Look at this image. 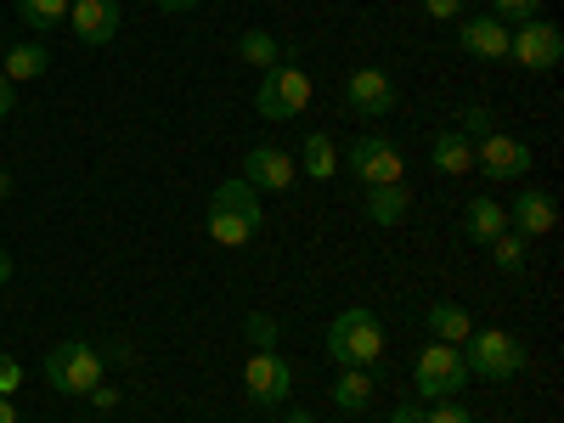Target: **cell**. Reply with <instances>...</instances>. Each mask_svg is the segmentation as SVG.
Listing matches in <instances>:
<instances>
[{
    "instance_id": "1",
    "label": "cell",
    "mask_w": 564,
    "mask_h": 423,
    "mask_svg": "<svg viewBox=\"0 0 564 423\" xmlns=\"http://www.w3.org/2000/svg\"><path fill=\"white\" fill-rule=\"evenodd\" d=\"M260 226H265V209H260V193L243 181V175H231L215 186V198H209V215H204V231H209V243L215 249H243L260 238Z\"/></svg>"
},
{
    "instance_id": "2",
    "label": "cell",
    "mask_w": 564,
    "mask_h": 423,
    "mask_svg": "<svg viewBox=\"0 0 564 423\" xmlns=\"http://www.w3.org/2000/svg\"><path fill=\"white\" fill-rule=\"evenodd\" d=\"M327 356L339 367H379L384 361V322L372 305H345L327 322Z\"/></svg>"
},
{
    "instance_id": "3",
    "label": "cell",
    "mask_w": 564,
    "mask_h": 423,
    "mask_svg": "<svg viewBox=\"0 0 564 423\" xmlns=\"http://www.w3.org/2000/svg\"><path fill=\"white\" fill-rule=\"evenodd\" d=\"M457 350H463V361H468V379H491V384L520 379L525 361H531L525 339L508 334V327H475V334H468Z\"/></svg>"
},
{
    "instance_id": "4",
    "label": "cell",
    "mask_w": 564,
    "mask_h": 423,
    "mask_svg": "<svg viewBox=\"0 0 564 423\" xmlns=\"http://www.w3.org/2000/svg\"><path fill=\"white\" fill-rule=\"evenodd\" d=\"M102 367H108V356L97 345L63 339L57 350H45V384H52L57 395H85V390L102 384Z\"/></svg>"
},
{
    "instance_id": "5",
    "label": "cell",
    "mask_w": 564,
    "mask_h": 423,
    "mask_svg": "<svg viewBox=\"0 0 564 423\" xmlns=\"http://www.w3.org/2000/svg\"><path fill=\"white\" fill-rule=\"evenodd\" d=\"M412 384H417V401H452V395H463V384H468V361H463V350L430 339V345L417 350Z\"/></svg>"
},
{
    "instance_id": "6",
    "label": "cell",
    "mask_w": 564,
    "mask_h": 423,
    "mask_svg": "<svg viewBox=\"0 0 564 423\" xmlns=\"http://www.w3.org/2000/svg\"><path fill=\"white\" fill-rule=\"evenodd\" d=\"M254 108L260 119H276V124H289L311 108V74L294 68V63H276L260 74V90H254Z\"/></svg>"
},
{
    "instance_id": "7",
    "label": "cell",
    "mask_w": 564,
    "mask_h": 423,
    "mask_svg": "<svg viewBox=\"0 0 564 423\" xmlns=\"http://www.w3.org/2000/svg\"><path fill=\"white\" fill-rule=\"evenodd\" d=\"M508 57L520 63V68H558V57H564L558 23H547V18L513 23V29H508Z\"/></svg>"
},
{
    "instance_id": "8",
    "label": "cell",
    "mask_w": 564,
    "mask_h": 423,
    "mask_svg": "<svg viewBox=\"0 0 564 423\" xmlns=\"http://www.w3.org/2000/svg\"><path fill=\"white\" fill-rule=\"evenodd\" d=\"M243 390H249L254 406H282V401L294 395V367H289V356H282V350H254L249 367H243Z\"/></svg>"
},
{
    "instance_id": "9",
    "label": "cell",
    "mask_w": 564,
    "mask_h": 423,
    "mask_svg": "<svg viewBox=\"0 0 564 423\" xmlns=\"http://www.w3.org/2000/svg\"><path fill=\"white\" fill-rule=\"evenodd\" d=\"M401 102V90H395V74L390 68H356L345 79V108L361 113V119H390Z\"/></svg>"
},
{
    "instance_id": "10",
    "label": "cell",
    "mask_w": 564,
    "mask_h": 423,
    "mask_svg": "<svg viewBox=\"0 0 564 423\" xmlns=\"http://www.w3.org/2000/svg\"><path fill=\"white\" fill-rule=\"evenodd\" d=\"M475 170H480L486 181H520V175L531 170V141L508 135V130L480 135V141H475Z\"/></svg>"
},
{
    "instance_id": "11",
    "label": "cell",
    "mask_w": 564,
    "mask_h": 423,
    "mask_svg": "<svg viewBox=\"0 0 564 423\" xmlns=\"http://www.w3.org/2000/svg\"><path fill=\"white\" fill-rule=\"evenodd\" d=\"M401 170H406V159L395 153V141H384V135H356L350 141V175L361 186H390V181H401Z\"/></svg>"
},
{
    "instance_id": "12",
    "label": "cell",
    "mask_w": 564,
    "mask_h": 423,
    "mask_svg": "<svg viewBox=\"0 0 564 423\" xmlns=\"http://www.w3.org/2000/svg\"><path fill=\"white\" fill-rule=\"evenodd\" d=\"M68 23H74L79 45H113L119 29H124V7L119 0H74Z\"/></svg>"
},
{
    "instance_id": "13",
    "label": "cell",
    "mask_w": 564,
    "mask_h": 423,
    "mask_svg": "<svg viewBox=\"0 0 564 423\" xmlns=\"http://www.w3.org/2000/svg\"><path fill=\"white\" fill-rule=\"evenodd\" d=\"M294 175H300V170H294V153L271 148V141H260V148L243 153V181L254 186V193H289Z\"/></svg>"
},
{
    "instance_id": "14",
    "label": "cell",
    "mask_w": 564,
    "mask_h": 423,
    "mask_svg": "<svg viewBox=\"0 0 564 423\" xmlns=\"http://www.w3.org/2000/svg\"><path fill=\"white\" fill-rule=\"evenodd\" d=\"M553 226H558L553 193H542V186H525V193L513 198V209H508V231H520V238H547Z\"/></svg>"
},
{
    "instance_id": "15",
    "label": "cell",
    "mask_w": 564,
    "mask_h": 423,
    "mask_svg": "<svg viewBox=\"0 0 564 423\" xmlns=\"http://www.w3.org/2000/svg\"><path fill=\"white\" fill-rule=\"evenodd\" d=\"M457 52L480 57V63L508 57V23H497L491 12H480V18H463V23H457Z\"/></svg>"
},
{
    "instance_id": "16",
    "label": "cell",
    "mask_w": 564,
    "mask_h": 423,
    "mask_svg": "<svg viewBox=\"0 0 564 423\" xmlns=\"http://www.w3.org/2000/svg\"><path fill=\"white\" fill-rule=\"evenodd\" d=\"M367 220L372 226H401L412 215V193H406V181H390V186H367V198H361Z\"/></svg>"
},
{
    "instance_id": "17",
    "label": "cell",
    "mask_w": 564,
    "mask_h": 423,
    "mask_svg": "<svg viewBox=\"0 0 564 423\" xmlns=\"http://www.w3.org/2000/svg\"><path fill=\"white\" fill-rule=\"evenodd\" d=\"M430 164L441 170V175H468L475 170V141H468L463 130H435V141H430Z\"/></svg>"
},
{
    "instance_id": "18",
    "label": "cell",
    "mask_w": 564,
    "mask_h": 423,
    "mask_svg": "<svg viewBox=\"0 0 564 423\" xmlns=\"http://www.w3.org/2000/svg\"><path fill=\"white\" fill-rule=\"evenodd\" d=\"M502 231H508V209H502L497 198H475V204L463 209V238H468V243L486 249V243L502 238Z\"/></svg>"
},
{
    "instance_id": "19",
    "label": "cell",
    "mask_w": 564,
    "mask_h": 423,
    "mask_svg": "<svg viewBox=\"0 0 564 423\" xmlns=\"http://www.w3.org/2000/svg\"><path fill=\"white\" fill-rule=\"evenodd\" d=\"M45 68H52V52H45L40 40H12L7 52H0V74H7L12 85H23V79H40Z\"/></svg>"
},
{
    "instance_id": "20",
    "label": "cell",
    "mask_w": 564,
    "mask_h": 423,
    "mask_svg": "<svg viewBox=\"0 0 564 423\" xmlns=\"http://www.w3.org/2000/svg\"><path fill=\"white\" fill-rule=\"evenodd\" d=\"M372 395H379V384H372V367H339V379H334V406H339V412H367Z\"/></svg>"
},
{
    "instance_id": "21",
    "label": "cell",
    "mask_w": 564,
    "mask_h": 423,
    "mask_svg": "<svg viewBox=\"0 0 564 423\" xmlns=\"http://www.w3.org/2000/svg\"><path fill=\"white\" fill-rule=\"evenodd\" d=\"M430 334L441 339V345H463L468 334H475V316H468V305H452V300H441V305H430Z\"/></svg>"
},
{
    "instance_id": "22",
    "label": "cell",
    "mask_w": 564,
    "mask_h": 423,
    "mask_svg": "<svg viewBox=\"0 0 564 423\" xmlns=\"http://www.w3.org/2000/svg\"><path fill=\"white\" fill-rule=\"evenodd\" d=\"M305 175L311 181H334L339 175V148H334V135H327V130L305 135Z\"/></svg>"
},
{
    "instance_id": "23",
    "label": "cell",
    "mask_w": 564,
    "mask_h": 423,
    "mask_svg": "<svg viewBox=\"0 0 564 423\" xmlns=\"http://www.w3.org/2000/svg\"><path fill=\"white\" fill-rule=\"evenodd\" d=\"M238 57H243L249 68H260V74H265V68H276V63H282V45H276V34H271V29H243V34H238Z\"/></svg>"
},
{
    "instance_id": "24",
    "label": "cell",
    "mask_w": 564,
    "mask_h": 423,
    "mask_svg": "<svg viewBox=\"0 0 564 423\" xmlns=\"http://www.w3.org/2000/svg\"><path fill=\"white\" fill-rule=\"evenodd\" d=\"M18 18L34 34H52V29L68 23V0H18Z\"/></svg>"
},
{
    "instance_id": "25",
    "label": "cell",
    "mask_w": 564,
    "mask_h": 423,
    "mask_svg": "<svg viewBox=\"0 0 564 423\" xmlns=\"http://www.w3.org/2000/svg\"><path fill=\"white\" fill-rule=\"evenodd\" d=\"M491 249V260H497V271H508V276H520L525 271V260H531V238H520V231H502L497 243H486Z\"/></svg>"
},
{
    "instance_id": "26",
    "label": "cell",
    "mask_w": 564,
    "mask_h": 423,
    "mask_svg": "<svg viewBox=\"0 0 564 423\" xmlns=\"http://www.w3.org/2000/svg\"><path fill=\"white\" fill-rule=\"evenodd\" d=\"M491 124H497V113H491L486 102H463V108H457V124H452V130H463L468 141H480V135H491Z\"/></svg>"
},
{
    "instance_id": "27",
    "label": "cell",
    "mask_w": 564,
    "mask_h": 423,
    "mask_svg": "<svg viewBox=\"0 0 564 423\" xmlns=\"http://www.w3.org/2000/svg\"><path fill=\"white\" fill-rule=\"evenodd\" d=\"M536 12H542V0H491V18L508 23V29L525 23V18H536Z\"/></svg>"
},
{
    "instance_id": "28",
    "label": "cell",
    "mask_w": 564,
    "mask_h": 423,
    "mask_svg": "<svg viewBox=\"0 0 564 423\" xmlns=\"http://www.w3.org/2000/svg\"><path fill=\"white\" fill-rule=\"evenodd\" d=\"M423 423H475V412H468L463 401H430L423 406Z\"/></svg>"
},
{
    "instance_id": "29",
    "label": "cell",
    "mask_w": 564,
    "mask_h": 423,
    "mask_svg": "<svg viewBox=\"0 0 564 423\" xmlns=\"http://www.w3.org/2000/svg\"><path fill=\"white\" fill-rule=\"evenodd\" d=\"M249 339H254V350H276V316L271 311H254L249 316Z\"/></svg>"
},
{
    "instance_id": "30",
    "label": "cell",
    "mask_w": 564,
    "mask_h": 423,
    "mask_svg": "<svg viewBox=\"0 0 564 423\" xmlns=\"http://www.w3.org/2000/svg\"><path fill=\"white\" fill-rule=\"evenodd\" d=\"M18 384H23V361L0 356V395H18Z\"/></svg>"
},
{
    "instance_id": "31",
    "label": "cell",
    "mask_w": 564,
    "mask_h": 423,
    "mask_svg": "<svg viewBox=\"0 0 564 423\" xmlns=\"http://www.w3.org/2000/svg\"><path fill=\"white\" fill-rule=\"evenodd\" d=\"M463 7H468V0H423V12H430L435 23H452V18H463Z\"/></svg>"
},
{
    "instance_id": "32",
    "label": "cell",
    "mask_w": 564,
    "mask_h": 423,
    "mask_svg": "<svg viewBox=\"0 0 564 423\" xmlns=\"http://www.w3.org/2000/svg\"><path fill=\"white\" fill-rule=\"evenodd\" d=\"M390 423H423V401H401V406L390 412Z\"/></svg>"
},
{
    "instance_id": "33",
    "label": "cell",
    "mask_w": 564,
    "mask_h": 423,
    "mask_svg": "<svg viewBox=\"0 0 564 423\" xmlns=\"http://www.w3.org/2000/svg\"><path fill=\"white\" fill-rule=\"evenodd\" d=\"M85 395H90V406H102V412L119 406V390H113V384H97V390H85Z\"/></svg>"
},
{
    "instance_id": "34",
    "label": "cell",
    "mask_w": 564,
    "mask_h": 423,
    "mask_svg": "<svg viewBox=\"0 0 564 423\" xmlns=\"http://www.w3.org/2000/svg\"><path fill=\"white\" fill-rule=\"evenodd\" d=\"M12 108H18V85H12L7 74H0V119H7Z\"/></svg>"
},
{
    "instance_id": "35",
    "label": "cell",
    "mask_w": 564,
    "mask_h": 423,
    "mask_svg": "<svg viewBox=\"0 0 564 423\" xmlns=\"http://www.w3.org/2000/svg\"><path fill=\"white\" fill-rule=\"evenodd\" d=\"M153 7H159V12H170V18H175V12H193V7H204V0H153Z\"/></svg>"
},
{
    "instance_id": "36",
    "label": "cell",
    "mask_w": 564,
    "mask_h": 423,
    "mask_svg": "<svg viewBox=\"0 0 564 423\" xmlns=\"http://www.w3.org/2000/svg\"><path fill=\"white\" fill-rule=\"evenodd\" d=\"M289 423H316V412H311V406H294V412H289Z\"/></svg>"
},
{
    "instance_id": "37",
    "label": "cell",
    "mask_w": 564,
    "mask_h": 423,
    "mask_svg": "<svg viewBox=\"0 0 564 423\" xmlns=\"http://www.w3.org/2000/svg\"><path fill=\"white\" fill-rule=\"evenodd\" d=\"M0 423H18V412H12V395H0Z\"/></svg>"
},
{
    "instance_id": "38",
    "label": "cell",
    "mask_w": 564,
    "mask_h": 423,
    "mask_svg": "<svg viewBox=\"0 0 564 423\" xmlns=\"http://www.w3.org/2000/svg\"><path fill=\"white\" fill-rule=\"evenodd\" d=\"M0 282H12V254L0 249Z\"/></svg>"
},
{
    "instance_id": "39",
    "label": "cell",
    "mask_w": 564,
    "mask_h": 423,
    "mask_svg": "<svg viewBox=\"0 0 564 423\" xmlns=\"http://www.w3.org/2000/svg\"><path fill=\"white\" fill-rule=\"evenodd\" d=\"M0 198H12V170H0Z\"/></svg>"
}]
</instances>
